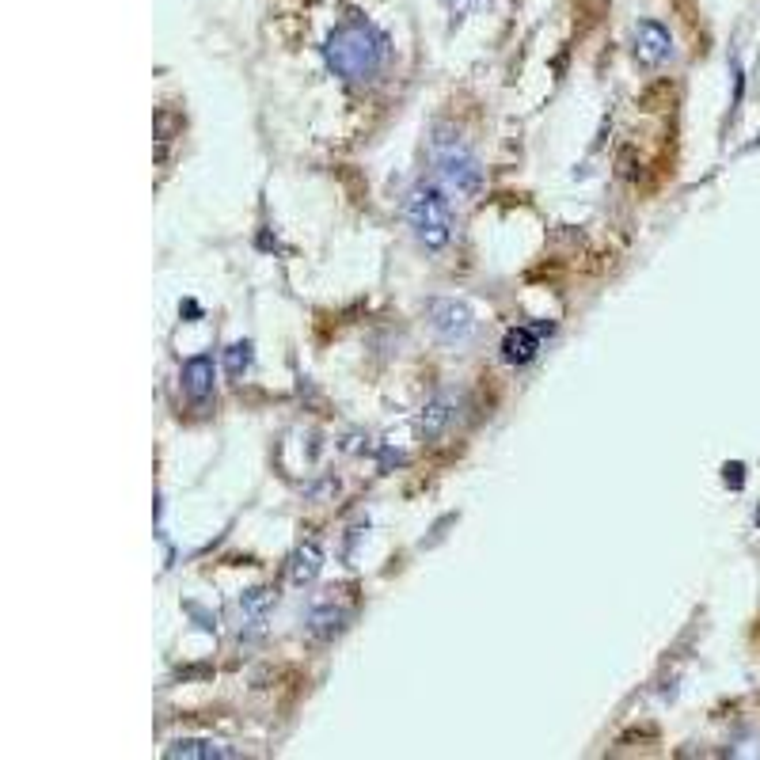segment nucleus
Returning <instances> with one entry per match:
<instances>
[{
	"label": "nucleus",
	"mask_w": 760,
	"mask_h": 760,
	"mask_svg": "<svg viewBox=\"0 0 760 760\" xmlns=\"http://www.w3.org/2000/svg\"><path fill=\"white\" fill-rule=\"evenodd\" d=\"M453 418H456V396L441 392V396H434L426 407H422V415H418V430H422L426 441H434V437H441L449 426H453Z\"/></svg>",
	"instance_id": "8"
},
{
	"label": "nucleus",
	"mask_w": 760,
	"mask_h": 760,
	"mask_svg": "<svg viewBox=\"0 0 760 760\" xmlns=\"http://www.w3.org/2000/svg\"><path fill=\"white\" fill-rule=\"evenodd\" d=\"M320 570H323V548L316 544V540H304V544H297L293 548V555H289V563H285V578H289V586H312L316 578H320Z\"/></svg>",
	"instance_id": "6"
},
{
	"label": "nucleus",
	"mask_w": 760,
	"mask_h": 760,
	"mask_svg": "<svg viewBox=\"0 0 760 760\" xmlns=\"http://www.w3.org/2000/svg\"><path fill=\"white\" fill-rule=\"evenodd\" d=\"M635 57L646 69H658V65H665L673 57V35L665 31L658 19H643L635 27Z\"/></svg>",
	"instance_id": "5"
},
{
	"label": "nucleus",
	"mask_w": 760,
	"mask_h": 760,
	"mask_svg": "<svg viewBox=\"0 0 760 760\" xmlns=\"http://www.w3.org/2000/svg\"><path fill=\"white\" fill-rule=\"evenodd\" d=\"M540 354V331L536 327H513L502 339V361L510 365H529Z\"/></svg>",
	"instance_id": "10"
},
{
	"label": "nucleus",
	"mask_w": 760,
	"mask_h": 760,
	"mask_svg": "<svg viewBox=\"0 0 760 760\" xmlns=\"http://www.w3.org/2000/svg\"><path fill=\"white\" fill-rule=\"evenodd\" d=\"M346 620H350V612L327 601V605H316L308 612V631H312L316 639H335L342 627H346Z\"/></svg>",
	"instance_id": "12"
},
{
	"label": "nucleus",
	"mask_w": 760,
	"mask_h": 760,
	"mask_svg": "<svg viewBox=\"0 0 760 760\" xmlns=\"http://www.w3.org/2000/svg\"><path fill=\"white\" fill-rule=\"evenodd\" d=\"M407 225L426 251H441L453 240V209L437 183H415L407 194Z\"/></svg>",
	"instance_id": "2"
},
{
	"label": "nucleus",
	"mask_w": 760,
	"mask_h": 760,
	"mask_svg": "<svg viewBox=\"0 0 760 760\" xmlns=\"http://www.w3.org/2000/svg\"><path fill=\"white\" fill-rule=\"evenodd\" d=\"M323 54H327V65L335 69V76L350 80V84H365L388 65V35L377 31L373 23L350 19V23L331 31Z\"/></svg>",
	"instance_id": "1"
},
{
	"label": "nucleus",
	"mask_w": 760,
	"mask_h": 760,
	"mask_svg": "<svg viewBox=\"0 0 760 760\" xmlns=\"http://www.w3.org/2000/svg\"><path fill=\"white\" fill-rule=\"evenodd\" d=\"M225 369L232 380H240L251 369V342H232L225 350Z\"/></svg>",
	"instance_id": "13"
},
{
	"label": "nucleus",
	"mask_w": 760,
	"mask_h": 760,
	"mask_svg": "<svg viewBox=\"0 0 760 760\" xmlns=\"http://www.w3.org/2000/svg\"><path fill=\"white\" fill-rule=\"evenodd\" d=\"M270 608H274V593L270 589H247L244 597H240V605H236V612H240V627L244 631H263L266 620H270Z\"/></svg>",
	"instance_id": "9"
},
{
	"label": "nucleus",
	"mask_w": 760,
	"mask_h": 760,
	"mask_svg": "<svg viewBox=\"0 0 760 760\" xmlns=\"http://www.w3.org/2000/svg\"><path fill=\"white\" fill-rule=\"evenodd\" d=\"M164 757H202V760H213V757H232V749H228L225 741H213V738H175L164 749Z\"/></svg>",
	"instance_id": "11"
},
{
	"label": "nucleus",
	"mask_w": 760,
	"mask_h": 760,
	"mask_svg": "<svg viewBox=\"0 0 760 760\" xmlns=\"http://www.w3.org/2000/svg\"><path fill=\"white\" fill-rule=\"evenodd\" d=\"M430 327H434L437 339L468 342L475 331V316H472V308L460 301H434L430 304Z\"/></svg>",
	"instance_id": "4"
},
{
	"label": "nucleus",
	"mask_w": 760,
	"mask_h": 760,
	"mask_svg": "<svg viewBox=\"0 0 760 760\" xmlns=\"http://www.w3.org/2000/svg\"><path fill=\"white\" fill-rule=\"evenodd\" d=\"M179 384H183V396H187L194 407H202V403L213 396V358H209V354H198V358L183 361Z\"/></svg>",
	"instance_id": "7"
},
{
	"label": "nucleus",
	"mask_w": 760,
	"mask_h": 760,
	"mask_svg": "<svg viewBox=\"0 0 760 760\" xmlns=\"http://www.w3.org/2000/svg\"><path fill=\"white\" fill-rule=\"evenodd\" d=\"M434 168L441 175V183L460 194V198H472L475 190L483 187V168L472 156V149H464L456 137L449 133H437L434 137Z\"/></svg>",
	"instance_id": "3"
}]
</instances>
